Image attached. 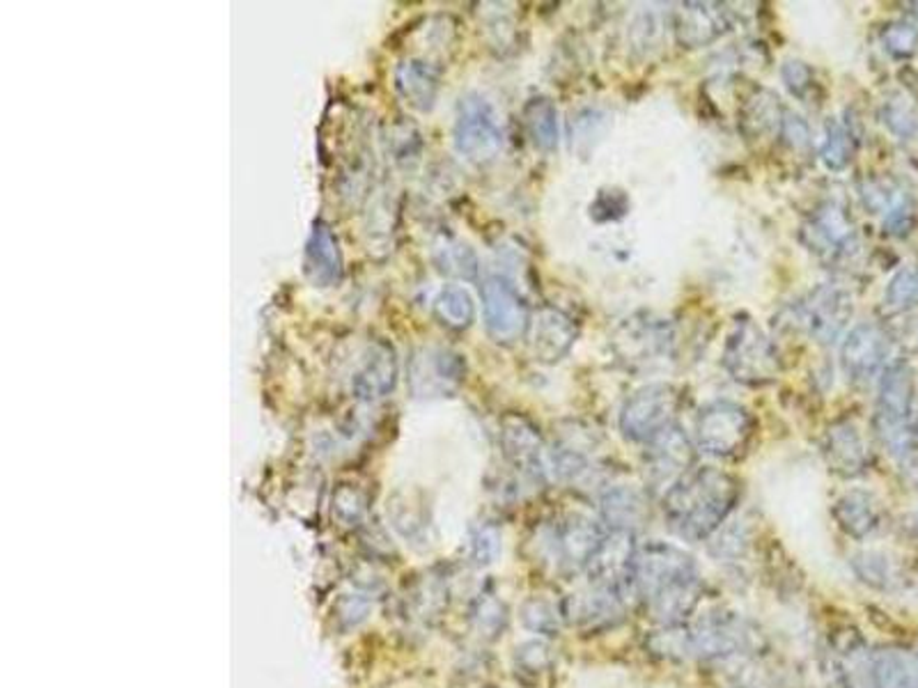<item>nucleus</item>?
<instances>
[{"mask_svg": "<svg viewBox=\"0 0 918 688\" xmlns=\"http://www.w3.org/2000/svg\"><path fill=\"white\" fill-rule=\"evenodd\" d=\"M644 462L648 484L652 489L669 491L691 470L694 445L677 425H671L657 439L646 443Z\"/></svg>", "mask_w": 918, "mask_h": 688, "instance_id": "obj_14", "label": "nucleus"}, {"mask_svg": "<svg viewBox=\"0 0 918 688\" xmlns=\"http://www.w3.org/2000/svg\"><path fill=\"white\" fill-rule=\"evenodd\" d=\"M857 152V138H854L852 126L841 120H829L827 122V136L822 143V161L829 170H843L849 165Z\"/></svg>", "mask_w": 918, "mask_h": 688, "instance_id": "obj_35", "label": "nucleus"}, {"mask_svg": "<svg viewBox=\"0 0 918 688\" xmlns=\"http://www.w3.org/2000/svg\"><path fill=\"white\" fill-rule=\"evenodd\" d=\"M524 122L528 128V136L542 152H553L561 140L559 128V111L551 99L538 97L530 99L524 109Z\"/></svg>", "mask_w": 918, "mask_h": 688, "instance_id": "obj_30", "label": "nucleus"}, {"mask_svg": "<svg viewBox=\"0 0 918 688\" xmlns=\"http://www.w3.org/2000/svg\"><path fill=\"white\" fill-rule=\"evenodd\" d=\"M501 445L507 462L526 478L542 482L551 468L538 429L522 416H507L501 422Z\"/></svg>", "mask_w": 918, "mask_h": 688, "instance_id": "obj_18", "label": "nucleus"}, {"mask_svg": "<svg viewBox=\"0 0 918 688\" xmlns=\"http://www.w3.org/2000/svg\"><path fill=\"white\" fill-rule=\"evenodd\" d=\"M781 138L793 147V149H804L810 143V128L806 124V120L797 113H783V122H781Z\"/></svg>", "mask_w": 918, "mask_h": 688, "instance_id": "obj_42", "label": "nucleus"}, {"mask_svg": "<svg viewBox=\"0 0 918 688\" xmlns=\"http://www.w3.org/2000/svg\"><path fill=\"white\" fill-rule=\"evenodd\" d=\"M517 661L528 673H540L549 665V648L544 642H526L517 650Z\"/></svg>", "mask_w": 918, "mask_h": 688, "instance_id": "obj_43", "label": "nucleus"}, {"mask_svg": "<svg viewBox=\"0 0 918 688\" xmlns=\"http://www.w3.org/2000/svg\"><path fill=\"white\" fill-rule=\"evenodd\" d=\"M861 198L872 213H880L891 234L905 236L909 232L914 223V200L905 188L891 180H870L861 186Z\"/></svg>", "mask_w": 918, "mask_h": 688, "instance_id": "obj_25", "label": "nucleus"}, {"mask_svg": "<svg viewBox=\"0 0 918 688\" xmlns=\"http://www.w3.org/2000/svg\"><path fill=\"white\" fill-rule=\"evenodd\" d=\"M781 76H783V83L787 85V90L797 97H804L810 85H813V72H810L808 64L801 60L783 62Z\"/></svg>", "mask_w": 918, "mask_h": 688, "instance_id": "obj_41", "label": "nucleus"}, {"mask_svg": "<svg viewBox=\"0 0 918 688\" xmlns=\"http://www.w3.org/2000/svg\"><path fill=\"white\" fill-rule=\"evenodd\" d=\"M664 629H671L673 634V627ZM673 638L677 652L706 661L735 659L739 654L751 652L756 644L754 631L735 613H708L706 617L694 622L689 629H685V634H673ZM673 644H669V650Z\"/></svg>", "mask_w": 918, "mask_h": 688, "instance_id": "obj_4", "label": "nucleus"}, {"mask_svg": "<svg viewBox=\"0 0 918 688\" xmlns=\"http://www.w3.org/2000/svg\"><path fill=\"white\" fill-rule=\"evenodd\" d=\"M754 427L756 420L749 408L737 402L717 400L700 408L696 418V445L710 457L731 459L751 441Z\"/></svg>", "mask_w": 918, "mask_h": 688, "instance_id": "obj_6", "label": "nucleus"}, {"mask_svg": "<svg viewBox=\"0 0 918 688\" xmlns=\"http://www.w3.org/2000/svg\"><path fill=\"white\" fill-rule=\"evenodd\" d=\"M636 549L638 544H634V535L609 530L586 569L590 586L611 590L623 599L632 597Z\"/></svg>", "mask_w": 918, "mask_h": 688, "instance_id": "obj_13", "label": "nucleus"}, {"mask_svg": "<svg viewBox=\"0 0 918 688\" xmlns=\"http://www.w3.org/2000/svg\"><path fill=\"white\" fill-rule=\"evenodd\" d=\"M781 122L783 113L779 106V97H774L772 93L760 90L751 99H746V103L742 106L739 126L746 138H762L764 134L774 132V128L781 132Z\"/></svg>", "mask_w": 918, "mask_h": 688, "instance_id": "obj_31", "label": "nucleus"}, {"mask_svg": "<svg viewBox=\"0 0 918 688\" xmlns=\"http://www.w3.org/2000/svg\"><path fill=\"white\" fill-rule=\"evenodd\" d=\"M673 327L666 319H657L652 315L629 317L613 333L615 354L634 365L669 356L673 352Z\"/></svg>", "mask_w": 918, "mask_h": 688, "instance_id": "obj_12", "label": "nucleus"}, {"mask_svg": "<svg viewBox=\"0 0 918 688\" xmlns=\"http://www.w3.org/2000/svg\"><path fill=\"white\" fill-rule=\"evenodd\" d=\"M852 294L841 287L824 283L808 294L801 306L804 324L820 344H834L852 319Z\"/></svg>", "mask_w": 918, "mask_h": 688, "instance_id": "obj_16", "label": "nucleus"}, {"mask_svg": "<svg viewBox=\"0 0 918 688\" xmlns=\"http://www.w3.org/2000/svg\"><path fill=\"white\" fill-rule=\"evenodd\" d=\"M333 505H335V512L340 516H343V519H347V521H356L358 516H360V512H363L360 493L356 489H352V487H340L335 491Z\"/></svg>", "mask_w": 918, "mask_h": 688, "instance_id": "obj_45", "label": "nucleus"}, {"mask_svg": "<svg viewBox=\"0 0 918 688\" xmlns=\"http://www.w3.org/2000/svg\"><path fill=\"white\" fill-rule=\"evenodd\" d=\"M884 49L895 58H909L918 47V30L911 24H891L882 33Z\"/></svg>", "mask_w": 918, "mask_h": 688, "instance_id": "obj_40", "label": "nucleus"}, {"mask_svg": "<svg viewBox=\"0 0 918 688\" xmlns=\"http://www.w3.org/2000/svg\"><path fill=\"white\" fill-rule=\"evenodd\" d=\"M702 580L694 555L673 542L638 544L632 597L661 627H682L698 606Z\"/></svg>", "mask_w": 918, "mask_h": 688, "instance_id": "obj_1", "label": "nucleus"}, {"mask_svg": "<svg viewBox=\"0 0 918 688\" xmlns=\"http://www.w3.org/2000/svg\"><path fill=\"white\" fill-rule=\"evenodd\" d=\"M822 455L827 466L841 478H859L870 466V453L861 429L852 420H839L827 429Z\"/></svg>", "mask_w": 918, "mask_h": 688, "instance_id": "obj_21", "label": "nucleus"}, {"mask_svg": "<svg viewBox=\"0 0 918 688\" xmlns=\"http://www.w3.org/2000/svg\"><path fill=\"white\" fill-rule=\"evenodd\" d=\"M680 391L671 383H648L638 389L621 408V432L632 443H650L664 429L675 425Z\"/></svg>", "mask_w": 918, "mask_h": 688, "instance_id": "obj_8", "label": "nucleus"}, {"mask_svg": "<svg viewBox=\"0 0 918 688\" xmlns=\"http://www.w3.org/2000/svg\"><path fill=\"white\" fill-rule=\"evenodd\" d=\"M852 569L866 586L878 590H891L898 583V567L882 551H864L852 557Z\"/></svg>", "mask_w": 918, "mask_h": 688, "instance_id": "obj_33", "label": "nucleus"}, {"mask_svg": "<svg viewBox=\"0 0 918 688\" xmlns=\"http://www.w3.org/2000/svg\"><path fill=\"white\" fill-rule=\"evenodd\" d=\"M304 271L308 283L319 290L335 287L343 281V250H340L333 228L325 221H317L310 230L304 253Z\"/></svg>", "mask_w": 918, "mask_h": 688, "instance_id": "obj_23", "label": "nucleus"}, {"mask_svg": "<svg viewBox=\"0 0 918 688\" xmlns=\"http://www.w3.org/2000/svg\"><path fill=\"white\" fill-rule=\"evenodd\" d=\"M474 561L480 565H487L494 561V555L499 553V535L492 528H482L474 535Z\"/></svg>", "mask_w": 918, "mask_h": 688, "instance_id": "obj_44", "label": "nucleus"}, {"mask_svg": "<svg viewBox=\"0 0 918 688\" xmlns=\"http://www.w3.org/2000/svg\"><path fill=\"white\" fill-rule=\"evenodd\" d=\"M801 242L824 265H839L857 250V232L839 202H824L804 223Z\"/></svg>", "mask_w": 918, "mask_h": 688, "instance_id": "obj_10", "label": "nucleus"}, {"mask_svg": "<svg viewBox=\"0 0 918 688\" xmlns=\"http://www.w3.org/2000/svg\"><path fill=\"white\" fill-rule=\"evenodd\" d=\"M600 512L607 530L634 535L648 519V496L638 487L615 484L602 493Z\"/></svg>", "mask_w": 918, "mask_h": 688, "instance_id": "obj_26", "label": "nucleus"}, {"mask_svg": "<svg viewBox=\"0 0 918 688\" xmlns=\"http://www.w3.org/2000/svg\"><path fill=\"white\" fill-rule=\"evenodd\" d=\"M522 617H524V625L530 631H538L544 636H553L561 627L559 611L544 599H530L522 611Z\"/></svg>", "mask_w": 918, "mask_h": 688, "instance_id": "obj_39", "label": "nucleus"}, {"mask_svg": "<svg viewBox=\"0 0 918 688\" xmlns=\"http://www.w3.org/2000/svg\"><path fill=\"white\" fill-rule=\"evenodd\" d=\"M482 312L487 333L499 344L522 340L530 327V312L522 294L505 278H487L482 283Z\"/></svg>", "mask_w": 918, "mask_h": 688, "instance_id": "obj_11", "label": "nucleus"}, {"mask_svg": "<svg viewBox=\"0 0 918 688\" xmlns=\"http://www.w3.org/2000/svg\"><path fill=\"white\" fill-rule=\"evenodd\" d=\"M884 300L893 312H903L918 306V267L907 265L895 273L886 287Z\"/></svg>", "mask_w": 918, "mask_h": 688, "instance_id": "obj_37", "label": "nucleus"}, {"mask_svg": "<svg viewBox=\"0 0 918 688\" xmlns=\"http://www.w3.org/2000/svg\"><path fill=\"white\" fill-rule=\"evenodd\" d=\"M889 352V333L872 321H864L847 333L841 349V365L849 381L870 383L884 370Z\"/></svg>", "mask_w": 918, "mask_h": 688, "instance_id": "obj_15", "label": "nucleus"}, {"mask_svg": "<svg viewBox=\"0 0 918 688\" xmlns=\"http://www.w3.org/2000/svg\"><path fill=\"white\" fill-rule=\"evenodd\" d=\"M453 140L464 159L474 163L494 161L505 143L501 118L494 106L480 95H466L457 106Z\"/></svg>", "mask_w": 918, "mask_h": 688, "instance_id": "obj_7", "label": "nucleus"}, {"mask_svg": "<svg viewBox=\"0 0 918 688\" xmlns=\"http://www.w3.org/2000/svg\"><path fill=\"white\" fill-rule=\"evenodd\" d=\"M439 70L432 62L423 58H407L397 64L395 70V90L402 101L412 109L427 113L434 109V101L439 95Z\"/></svg>", "mask_w": 918, "mask_h": 688, "instance_id": "obj_27", "label": "nucleus"}, {"mask_svg": "<svg viewBox=\"0 0 918 688\" xmlns=\"http://www.w3.org/2000/svg\"><path fill=\"white\" fill-rule=\"evenodd\" d=\"M731 28V14L717 3H682L673 14L675 39L682 49H702Z\"/></svg>", "mask_w": 918, "mask_h": 688, "instance_id": "obj_19", "label": "nucleus"}, {"mask_svg": "<svg viewBox=\"0 0 918 688\" xmlns=\"http://www.w3.org/2000/svg\"><path fill=\"white\" fill-rule=\"evenodd\" d=\"M609 530L582 512H570L547 532V557L559 572H586Z\"/></svg>", "mask_w": 918, "mask_h": 688, "instance_id": "obj_9", "label": "nucleus"}, {"mask_svg": "<svg viewBox=\"0 0 918 688\" xmlns=\"http://www.w3.org/2000/svg\"><path fill=\"white\" fill-rule=\"evenodd\" d=\"M914 391V370L907 363H895L884 370L874 404V432L889 453L903 464L918 450L911 429Z\"/></svg>", "mask_w": 918, "mask_h": 688, "instance_id": "obj_3", "label": "nucleus"}, {"mask_svg": "<svg viewBox=\"0 0 918 688\" xmlns=\"http://www.w3.org/2000/svg\"><path fill=\"white\" fill-rule=\"evenodd\" d=\"M434 262L439 271H443L445 275L462 278V281H474L478 275L476 253L457 239H441L434 246Z\"/></svg>", "mask_w": 918, "mask_h": 688, "instance_id": "obj_34", "label": "nucleus"}, {"mask_svg": "<svg viewBox=\"0 0 918 688\" xmlns=\"http://www.w3.org/2000/svg\"><path fill=\"white\" fill-rule=\"evenodd\" d=\"M739 501V482L717 466L691 468L664 493L669 530L685 542H706L729 521Z\"/></svg>", "mask_w": 918, "mask_h": 688, "instance_id": "obj_2", "label": "nucleus"}, {"mask_svg": "<svg viewBox=\"0 0 918 688\" xmlns=\"http://www.w3.org/2000/svg\"><path fill=\"white\" fill-rule=\"evenodd\" d=\"M400 377L397 356L391 344L377 342L368 349L366 358L360 360L358 370L354 372L352 389L360 400H381L395 391Z\"/></svg>", "mask_w": 918, "mask_h": 688, "instance_id": "obj_24", "label": "nucleus"}, {"mask_svg": "<svg viewBox=\"0 0 918 688\" xmlns=\"http://www.w3.org/2000/svg\"><path fill=\"white\" fill-rule=\"evenodd\" d=\"M723 368L735 381L746 385H767L776 381L781 363L772 340L751 319H737L725 337Z\"/></svg>", "mask_w": 918, "mask_h": 688, "instance_id": "obj_5", "label": "nucleus"}, {"mask_svg": "<svg viewBox=\"0 0 918 688\" xmlns=\"http://www.w3.org/2000/svg\"><path fill=\"white\" fill-rule=\"evenodd\" d=\"M434 315L445 329L464 331L474 324L476 304L464 287L445 285L434 298Z\"/></svg>", "mask_w": 918, "mask_h": 688, "instance_id": "obj_32", "label": "nucleus"}, {"mask_svg": "<svg viewBox=\"0 0 918 688\" xmlns=\"http://www.w3.org/2000/svg\"><path fill=\"white\" fill-rule=\"evenodd\" d=\"M576 335H579V331H576L572 317L559 308L544 306L530 317L528 342L533 356L540 363L551 365L563 360L576 342Z\"/></svg>", "mask_w": 918, "mask_h": 688, "instance_id": "obj_20", "label": "nucleus"}, {"mask_svg": "<svg viewBox=\"0 0 918 688\" xmlns=\"http://www.w3.org/2000/svg\"><path fill=\"white\" fill-rule=\"evenodd\" d=\"M712 537H714V542L710 544V551L717 561H739V557H744L746 551H749V544H751V535H749V528L744 526V521L729 528L721 526Z\"/></svg>", "mask_w": 918, "mask_h": 688, "instance_id": "obj_38", "label": "nucleus"}, {"mask_svg": "<svg viewBox=\"0 0 918 688\" xmlns=\"http://www.w3.org/2000/svg\"><path fill=\"white\" fill-rule=\"evenodd\" d=\"M466 372L464 358L443 347L418 349L409 365V383L418 397L453 393Z\"/></svg>", "mask_w": 918, "mask_h": 688, "instance_id": "obj_17", "label": "nucleus"}, {"mask_svg": "<svg viewBox=\"0 0 918 688\" xmlns=\"http://www.w3.org/2000/svg\"><path fill=\"white\" fill-rule=\"evenodd\" d=\"M864 688H918V656L903 650L872 652Z\"/></svg>", "mask_w": 918, "mask_h": 688, "instance_id": "obj_29", "label": "nucleus"}, {"mask_svg": "<svg viewBox=\"0 0 918 688\" xmlns=\"http://www.w3.org/2000/svg\"><path fill=\"white\" fill-rule=\"evenodd\" d=\"M882 122L889 126V132L893 136H898L903 140H911L918 136V111H916V106L903 95H895L889 101H884Z\"/></svg>", "mask_w": 918, "mask_h": 688, "instance_id": "obj_36", "label": "nucleus"}, {"mask_svg": "<svg viewBox=\"0 0 918 688\" xmlns=\"http://www.w3.org/2000/svg\"><path fill=\"white\" fill-rule=\"evenodd\" d=\"M625 615V599L611 590L590 586L567 599L563 617L582 631H602L615 627Z\"/></svg>", "mask_w": 918, "mask_h": 688, "instance_id": "obj_22", "label": "nucleus"}, {"mask_svg": "<svg viewBox=\"0 0 918 688\" xmlns=\"http://www.w3.org/2000/svg\"><path fill=\"white\" fill-rule=\"evenodd\" d=\"M831 514H834L839 528L854 540H866L882 526L880 501L864 489L845 491L831 507Z\"/></svg>", "mask_w": 918, "mask_h": 688, "instance_id": "obj_28", "label": "nucleus"}]
</instances>
